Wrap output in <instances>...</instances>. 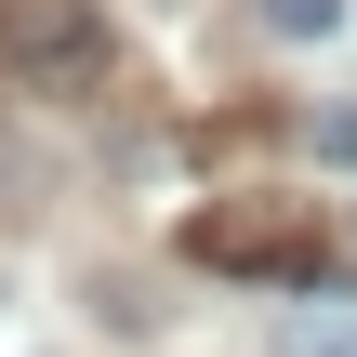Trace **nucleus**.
Returning a JSON list of instances; mask_svg holds the SVG:
<instances>
[{
  "label": "nucleus",
  "mask_w": 357,
  "mask_h": 357,
  "mask_svg": "<svg viewBox=\"0 0 357 357\" xmlns=\"http://www.w3.org/2000/svg\"><path fill=\"white\" fill-rule=\"evenodd\" d=\"M0 66L26 93H93L106 79V13L93 0H0Z\"/></svg>",
  "instance_id": "1"
},
{
  "label": "nucleus",
  "mask_w": 357,
  "mask_h": 357,
  "mask_svg": "<svg viewBox=\"0 0 357 357\" xmlns=\"http://www.w3.org/2000/svg\"><path fill=\"white\" fill-rule=\"evenodd\" d=\"M291 357H357V291H305L291 305Z\"/></svg>",
  "instance_id": "2"
},
{
  "label": "nucleus",
  "mask_w": 357,
  "mask_h": 357,
  "mask_svg": "<svg viewBox=\"0 0 357 357\" xmlns=\"http://www.w3.org/2000/svg\"><path fill=\"white\" fill-rule=\"evenodd\" d=\"M265 26H278V40H331V26H344V0H265Z\"/></svg>",
  "instance_id": "3"
},
{
  "label": "nucleus",
  "mask_w": 357,
  "mask_h": 357,
  "mask_svg": "<svg viewBox=\"0 0 357 357\" xmlns=\"http://www.w3.org/2000/svg\"><path fill=\"white\" fill-rule=\"evenodd\" d=\"M26 199H40V146H26V132H0V212H26Z\"/></svg>",
  "instance_id": "4"
},
{
  "label": "nucleus",
  "mask_w": 357,
  "mask_h": 357,
  "mask_svg": "<svg viewBox=\"0 0 357 357\" xmlns=\"http://www.w3.org/2000/svg\"><path fill=\"white\" fill-rule=\"evenodd\" d=\"M318 159H357V106H331V119H318Z\"/></svg>",
  "instance_id": "5"
}]
</instances>
